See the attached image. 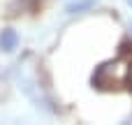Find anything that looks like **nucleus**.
<instances>
[{
	"label": "nucleus",
	"instance_id": "f257e3e1",
	"mask_svg": "<svg viewBox=\"0 0 132 125\" xmlns=\"http://www.w3.org/2000/svg\"><path fill=\"white\" fill-rule=\"evenodd\" d=\"M16 46H19V35H16V30H12V28L2 30V32H0V49H2L5 53H12Z\"/></svg>",
	"mask_w": 132,
	"mask_h": 125
},
{
	"label": "nucleus",
	"instance_id": "f03ea898",
	"mask_svg": "<svg viewBox=\"0 0 132 125\" xmlns=\"http://www.w3.org/2000/svg\"><path fill=\"white\" fill-rule=\"evenodd\" d=\"M95 5V0H77V2H70L65 9L70 12V14H79V12H86V9H90Z\"/></svg>",
	"mask_w": 132,
	"mask_h": 125
},
{
	"label": "nucleus",
	"instance_id": "7ed1b4c3",
	"mask_svg": "<svg viewBox=\"0 0 132 125\" xmlns=\"http://www.w3.org/2000/svg\"><path fill=\"white\" fill-rule=\"evenodd\" d=\"M125 2H128V5H130V7H132V0H125Z\"/></svg>",
	"mask_w": 132,
	"mask_h": 125
},
{
	"label": "nucleus",
	"instance_id": "20e7f679",
	"mask_svg": "<svg viewBox=\"0 0 132 125\" xmlns=\"http://www.w3.org/2000/svg\"><path fill=\"white\" fill-rule=\"evenodd\" d=\"M130 30H132V26H130Z\"/></svg>",
	"mask_w": 132,
	"mask_h": 125
}]
</instances>
